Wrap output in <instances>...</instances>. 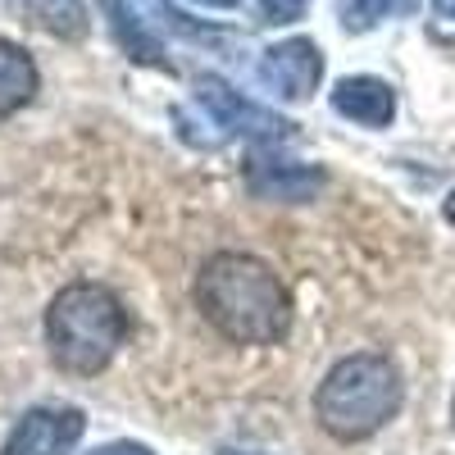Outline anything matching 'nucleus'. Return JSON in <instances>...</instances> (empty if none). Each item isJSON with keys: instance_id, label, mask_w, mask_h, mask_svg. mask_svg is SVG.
Returning a JSON list of instances; mask_svg holds the SVG:
<instances>
[{"instance_id": "nucleus-1", "label": "nucleus", "mask_w": 455, "mask_h": 455, "mask_svg": "<svg viewBox=\"0 0 455 455\" xmlns=\"http://www.w3.org/2000/svg\"><path fill=\"white\" fill-rule=\"evenodd\" d=\"M196 306L228 341H242V347H274L291 328L287 287L264 259L242 251H223L201 264Z\"/></svg>"}, {"instance_id": "nucleus-2", "label": "nucleus", "mask_w": 455, "mask_h": 455, "mask_svg": "<svg viewBox=\"0 0 455 455\" xmlns=\"http://www.w3.org/2000/svg\"><path fill=\"white\" fill-rule=\"evenodd\" d=\"M401 401H405L401 369L387 355L360 351V355L337 360L323 373V383L315 392V414H319L323 433L341 442H364L396 419Z\"/></svg>"}, {"instance_id": "nucleus-3", "label": "nucleus", "mask_w": 455, "mask_h": 455, "mask_svg": "<svg viewBox=\"0 0 455 455\" xmlns=\"http://www.w3.org/2000/svg\"><path fill=\"white\" fill-rule=\"evenodd\" d=\"M128 337L124 300L100 283H68L46 310V341L60 369L100 373Z\"/></svg>"}, {"instance_id": "nucleus-4", "label": "nucleus", "mask_w": 455, "mask_h": 455, "mask_svg": "<svg viewBox=\"0 0 455 455\" xmlns=\"http://www.w3.org/2000/svg\"><path fill=\"white\" fill-rule=\"evenodd\" d=\"M196 100L210 109V119L223 128V132H233V137H255V141H283L291 137V119H283V114L274 109H264L255 100H246L233 83H223L219 73H201L196 78Z\"/></svg>"}, {"instance_id": "nucleus-5", "label": "nucleus", "mask_w": 455, "mask_h": 455, "mask_svg": "<svg viewBox=\"0 0 455 455\" xmlns=\"http://www.w3.org/2000/svg\"><path fill=\"white\" fill-rule=\"evenodd\" d=\"M323 169L319 164H300V160H287L283 150L259 146L246 156V187L251 196L259 201H287V205H300V201H315L323 192Z\"/></svg>"}, {"instance_id": "nucleus-6", "label": "nucleus", "mask_w": 455, "mask_h": 455, "mask_svg": "<svg viewBox=\"0 0 455 455\" xmlns=\"http://www.w3.org/2000/svg\"><path fill=\"white\" fill-rule=\"evenodd\" d=\"M87 419L78 405H36L14 424L0 455H73Z\"/></svg>"}, {"instance_id": "nucleus-7", "label": "nucleus", "mask_w": 455, "mask_h": 455, "mask_svg": "<svg viewBox=\"0 0 455 455\" xmlns=\"http://www.w3.org/2000/svg\"><path fill=\"white\" fill-rule=\"evenodd\" d=\"M319 78H323V55L310 36H287L259 60V83L278 100H306L319 87Z\"/></svg>"}, {"instance_id": "nucleus-8", "label": "nucleus", "mask_w": 455, "mask_h": 455, "mask_svg": "<svg viewBox=\"0 0 455 455\" xmlns=\"http://www.w3.org/2000/svg\"><path fill=\"white\" fill-rule=\"evenodd\" d=\"M332 109L360 128H387L396 119V92L383 78L355 73V78H341L332 87Z\"/></svg>"}, {"instance_id": "nucleus-9", "label": "nucleus", "mask_w": 455, "mask_h": 455, "mask_svg": "<svg viewBox=\"0 0 455 455\" xmlns=\"http://www.w3.org/2000/svg\"><path fill=\"white\" fill-rule=\"evenodd\" d=\"M100 5V14H105V23H109V36L119 42V51L128 55V60H137V64H150V68H173L169 60H164V46H160V36L146 28V19L128 5V0H96Z\"/></svg>"}, {"instance_id": "nucleus-10", "label": "nucleus", "mask_w": 455, "mask_h": 455, "mask_svg": "<svg viewBox=\"0 0 455 455\" xmlns=\"http://www.w3.org/2000/svg\"><path fill=\"white\" fill-rule=\"evenodd\" d=\"M32 96H36V64H32V55L19 42H10V36H0V114L23 109Z\"/></svg>"}, {"instance_id": "nucleus-11", "label": "nucleus", "mask_w": 455, "mask_h": 455, "mask_svg": "<svg viewBox=\"0 0 455 455\" xmlns=\"http://www.w3.org/2000/svg\"><path fill=\"white\" fill-rule=\"evenodd\" d=\"M10 10H19L32 28L68 36V42L87 32V0H10Z\"/></svg>"}, {"instance_id": "nucleus-12", "label": "nucleus", "mask_w": 455, "mask_h": 455, "mask_svg": "<svg viewBox=\"0 0 455 455\" xmlns=\"http://www.w3.org/2000/svg\"><path fill=\"white\" fill-rule=\"evenodd\" d=\"M419 0H341V28L347 32H369L392 14H410Z\"/></svg>"}, {"instance_id": "nucleus-13", "label": "nucleus", "mask_w": 455, "mask_h": 455, "mask_svg": "<svg viewBox=\"0 0 455 455\" xmlns=\"http://www.w3.org/2000/svg\"><path fill=\"white\" fill-rule=\"evenodd\" d=\"M310 10V0H259V19L264 23H296Z\"/></svg>"}, {"instance_id": "nucleus-14", "label": "nucleus", "mask_w": 455, "mask_h": 455, "mask_svg": "<svg viewBox=\"0 0 455 455\" xmlns=\"http://www.w3.org/2000/svg\"><path fill=\"white\" fill-rule=\"evenodd\" d=\"M92 455H150V446H141V442H109V446H100Z\"/></svg>"}, {"instance_id": "nucleus-15", "label": "nucleus", "mask_w": 455, "mask_h": 455, "mask_svg": "<svg viewBox=\"0 0 455 455\" xmlns=\"http://www.w3.org/2000/svg\"><path fill=\"white\" fill-rule=\"evenodd\" d=\"M192 5H205V10H237L242 0H192Z\"/></svg>"}, {"instance_id": "nucleus-16", "label": "nucleus", "mask_w": 455, "mask_h": 455, "mask_svg": "<svg viewBox=\"0 0 455 455\" xmlns=\"http://www.w3.org/2000/svg\"><path fill=\"white\" fill-rule=\"evenodd\" d=\"M433 5H437L442 19H455V0H433Z\"/></svg>"}, {"instance_id": "nucleus-17", "label": "nucleus", "mask_w": 455, "mask_h": 455, "mask_svg": "<svg viewBox=\"0 0 455 455\" xmlns=\"http://www.w3.org/2000/svg\"><path fill=\"white\" fill-rule=\"evenodd\" d=\"M446 219H451V223H455V192H451V196H446Z\"/></svg>"}, {"instance_id": "nucleus-18", "label": "nucleus", "mask_w": 455, "mask_h": 455, "mask_svg": "<svg viewBox=\"0 0 455 455\" xmlns=\"http://www.w3.org/2000/svg\"><path fill=\"white\" fill-rule=\"evenodd\" d=\"M219 455H251V451H219Z\"/></svg>"}, {"instance_id": "nucleus-19", "label": "nucleus", "mask_w": 455, "mask_h": 455, "mask_svg": "<svg viewBox=\"0 0 455 455\" xmlns=\"http://www.w3.org/2000/svg\"><path fill=\"white\" fill-rule=\"evenodd\" d=\"M451 419H455V401H451Z\"/></svg>"}]
</instances>
